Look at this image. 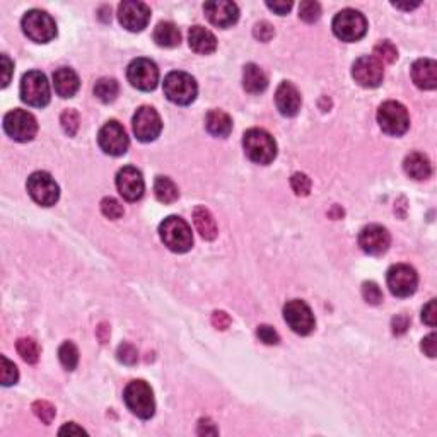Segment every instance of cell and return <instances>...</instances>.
<instances>
[{"label":"cell","mask_w":437,"mask_h":437,"mask_svg":"<svg viewBox=\"0 0 437 437\" xmlns=\"http://www.w3.org/2000/svg\"><path fill=\"white\" fill-rule=\"evenodd\" d=\"M159 236L166 246L175 253H186L193 246V235H191L190 225L178 216H169L161 222Z\"/></svg>","instance_id":"6da1fadb"},{"label":"cell","mask_w":437,"mask_h":437,"mask_svg":"<svg viewBox=\"0 0 437 437\" xmlns=\"http://www.w3.org/2000/svg\"><path fill=\"white\" fill-rule=\"evenodd\" d=\"M246 156L256 164H270L277 157V144L269 132L262 128H250L243 137Z\"/></svg>","instance_id":"7a4b0ae2"},{"label":"cell","mask_w":437,"mask_h":437,"mask_svg":"<svg viewBox=\"0 0 437 437\" xmlns=\"http://www.w3.org/2000/svg\"><path fill=\"white\" fill-rule=\"evenodd\" d=\"M123 400H125L128 410L142 420L150 419L154 412H156L152 388L145 381H142V379L127 384L125 391H123Z\"/></svg>","instance_id":"3957f363"},{"label":"cell","mask_w":437,"mask_h":437,"mask_svg":"<svg viewBox=\"0 0 437 437\" xmlns=\"http://www.w3.org/2000/svg\"><path fill=\"white\" fill-rule=\"evenodd\" d=\"M198 86L195 79L186 72H169L164 79V94L171 103L182 104H191L197 97Z\"/></svg>","instance_id":"277c9868"},{"label":"cell","mask_w":437,"mask_h":437,"mask_svg":"<svg viewBox=\"0 0 437 437\" xmlns=\"http://www.w3.org/2000/svg\"><path fill=\"white\" fill-rule=\"evenodd\" d=\"M331 28H333L335 36L338 40L352 43V41H359L360 38L365 36V33H367V21H365V17L359 10L344 9L335 16Z\"/></svg>","instance_id":"5b68a950"},{"label":"cell","mask_w":437,"mask_h":437,"mask_svg":"<svg viewBox=\"0 0 437 437\" xmlns=\"http://www.w3.org/2000/svg\"><path fill=\"white\" fill-rule=\"evenodd\" d=\"M50 84L47 81V75L40 70L22 75L21 81V100L26 104L35 108H43L50 103Z\"/></svg>","instance_id":"8992f818"},{"label":"cell","mask_w":437,"mask_h":437,"mask_svg":"<svg viewBox=\"0 0 437 437\" xmlns=\"http://www.w3.org/2000/svg\"><path fill=\"white\" fill-rule=\"evenodd\" d=\"M22 31L31 41L36 43H48L56 36V24L50 14L43 10L33 9L22 17Z\"/></svg>","instance_id":"52a82bcc"},{"label":"cell","mask_w":437,"mask_h":437,"mask_svg":"<svg viewBox=\"0 0 437 437\" xmlns=\"http://www.w3.org/2000/svg\"><path fill=\"white\" fill-rule=\"evenodd\" d=\"M378 123L384 134L400 137L410 127L408 111L398 101H386L378 109Z\"/></svg>","instance_id":"ba28073f"},{"label":"cell","mask_w":437,"mask_h":437,"mask_svg":"<svg viewBox=\"0 0 437 437\" xmlns=\"http://www.w3.org/2000/svg\"><path fill=\"white\" fill-rule=\"evenodd\" d=\"M3 130L16 142H29L38 132L36 118L24 109H13L3 116Z\"/></svg>","instance_id":"9c48e42d"},{"label":"cell","mask_w":437,"mask_h":437,"mask_svg":"<svg viewBox=\"0 0 437 437\" xmlns=\"http://www.w3.org/2000/svg\"><path fill=\"white\" fill-rule=\"evenodd\" d=\"M26 188H28V193L31 195L33 200L43 207L55 205L60 198L58 184L55 183V180L51 178L50 173L47 171L33 173L28 178Z\"/></svg>","instance_id":"30bf717a"},{"label":"cell","mask_w":437,"mask_h":437,"mask_svg":"<svg viewBox=\"0 0 437 437\" xmlns=\"http://www.w3.org/2000/svg\"><path fill=\"white\" fill-rule=\"evenodd\" d=\"M127 77L134 88L141 91H154L159 82V69L149 58H135L128 65Z\"/></svg>","instance_id":"8fae6325"},{"label":"cell","mask_w":437,"mask_h":437,"mask_svg":"<svg viewBox=\"0 0 437 437\" xmlns=\"http://www.w3.org/2000/svg\"><path fill=\"white\" fill-rule=\"evenodd\" d=\"M388 287L393 296L397 297H408L417 291L419 285V275L410 265L405 263H398L388 270L386 275Z\"/></svg>","instance_id":"7c38bea8"},{"label":"cell","mask_w":437,"mask_h":437,"mask_svg":"<svg viewBox=\"0 0 437 437\" xmlns=\"http://www.w3.org/2000/svg\"><path fill=\"white\" fill-rule=\"evenodd\" d=\"M97 144L104 154L118 157L127 152L130 141H128L125 128L120 125L116 120H111V122L104 123V127L97 134Z\"/></svg>","instance_id":"4fadbf2b"},{"label":"cell","mask_w":437,"mask_h":437,"mask_svg":"<svg viewBox=\"0 0 437 437\" xmlns=\"http://www.w3.org/2000/svg\"><path fill=\"white\" fill-rule=\"evenodd\" d=\"M352 77L356 79L357 84L363 86V88L367 89L378 88V86H381L384 79L383 63L372 55L360 56V58H357L352 65Z\"/></svg>","instance_id":"5bb4252c"},{"label":"cell","mask_w":437,"mask_h":437,"mask_svg":"<svg viewBox=\"0 0 437 437\" xmlns=\"http://www.w3.org/2000/svg\"><path fill=\"white\" fill-rule=\"evenodd\" d=\"M284 318L287 325L291 326V330L297 335H310L316 326L311 308L299 299H292L285 304Z\"/></svg>","instance_id":"9a60e30c"},{"label":"cell","mask_w":437,"mask_h":437,"mask_svg":"<svg viewBox=\"0 0 437 437\" xmlns=\"http://www.w3.org/2000/svg\"><path fill=\"white\" fill-rule=\"evenodd\" d=\"M134 134L141 142H152L163 130L159 113L150 106H142L134 115Z\"/></svg>","instance_id":"2e32d148"},{"label":"cell","mask_w":437,"mask_h":437,"mask_svg":"<svg viewBox=\"0 0 437 437\" xmlns=\"http://www.w3.org/2000/svg\"><path fill=\"white\" fill-rule=\"evenodd\" d=\"M118 21L123 28L132 33H138L147 28L150 21V9L144 2L127 0L118 6Z\"/></svg>","instance_id":"e0dca14e"},{"label":"cell","mask_w":437,"mask_h":437,"mask_svg":"<svg viewBox=\"0 0 437 437\" xmlns=\"http://www.w3.org/2000/svg\"><path fill=\"white\" fill-rule=\"evenodd\" d=\"M116 188H118L120 195L127 202L141 200L145 190L142 173L137 168H134V166H125L116 175Z\"/></svg>","instance_id":"ac0fdd59"},{"label":"cell","mask_w":437,"mask_h":437,"mask_svg":"<svg viewBox=\"0 0 437 437\" xmlns=\"http://www.w3.org/2000/svg\"><path fill=\"white\" fill-rule=\"evenodd\" d=\"M391 244V236L383 225L369 224L360 231L359 235V246L363 248L364 253L379 256L386 253Z\"/></svg>","instance_id":"d6986e66"},{"label":"cell","mask_w":437,"mask_h":437,"mask_svg":"<svg viewBox=\"0 0 437 437\" xmlns=\"http://www.w3.org/2000/svg\"><path fill=\"white\" fill-rule=\"evenodd\" d=\"M203 10H205L209 21L218 28H229V26L236 24L237 19H239V9H237L235 2H229V0L207 2L203 6Z\"/></svg>","instance_id":"ffe728a7"},{"label":"cell","mask_w":437,"mask_h":437,"mask_svg":"<svg viewBox=\"0 0 437 437\" xmlns=\"http://www.w3.org/2000/svg\"><path fill=\"white\" fill-rule=\"evenodd\" d=\"M301 94L292 82L284 81L275 93V104L284 116H296L301 109Z\"/></svg>","instance_id":"44dd1931"},{"label":"cell","mask_w":437,"mask_h":437,"mask_svg":"<svg viewBox=\"0 0 437 437\" xmlns=\"http://www.w3.org/2000/svg\"><path fill=\"white\" fill-rule=\"evenodd\" d=\"M412 79L417 88L432 91L437 88V63L436 60L420 58L412 65Z\"/></svg>","instance_id":"7402d4cb"},{"label":"cell","mask_w":437,"mask_h":437,"mask_svg":"<svg viewBox=\"0 0 437 437\" xmlns=\"http://www.w3.org/2000/svg\"><path fill=\"white\" fill-rule=\"evenodd\" d=\"M188 43L193 51L200 55H210L216 51L217 48V40L214 36L212 31L202 28V26H193L188 33Z\"/></svg>","instance_id":"603a6c76"},{"label":"cell","mask_w":437,"mask_h":437,"mask_svg":"<svg viewBox=\"0 0 437 437\" xmlns=\"http://www.w3.org/2000/svg\"><path fill=\"white\" fill-rule=\"evenodd\" d=\"M54 86L60 97H72L81 88V81H79V75L72 69L60 67L54 74Z\"/></svg>","instance_id":"cb8c5ba5"},{"label":"cell","mask_w":437,"mask_h":437,"mask_svg":"<svg viewBox=\"0 0 437 437\" xmlns=\"http://www.w3.org/2000/svg\"><path fill=\"white\" fill-rule=\"evenodd\" d=\"M403 169L413 180H427L432 173V166L429 157L422 152H412L403 161Z\"/></svg>","instance_id":"d4e9b609"},{"label":"cell","mask_w":437,"mask_h":437,"mask_svg":"<svg viewBox=\"0 0 437 437\" xmlns=\"http://www.w3.org/2000/svg\"><path fill=\"white\" fill-rule=\"evenodd\" d=\"M205 127L214 137H228L232 132V120L222 109H210L205 116Z\"/></svg>","instance_id":"484cf974"},{"label":"cell","mask_w":437,"mask_h":437,"mask_svg":"<svg viewBox=\"0 0 437 437\" xmlns=\"http://www.w3.org/2000/svg\"><path fill=\"white\" fill-rule=\"evenodd\" d=\"M269 86L267 74L255 63H248L243 70V88L250 94L263 93Z\"/></svg>","instance_id":"4316f807"},{"label":"cell","mask_w":437,"mask_h":437,"mask_svg":"<svg viewBox=\"0 0 437 437\" xmlns=\"http://www.w3.org/2000/svg\"><path fill=\"white\" fill-rule=\"evenodd\" d=\"M193 222H195V228H197V231L200 232V236L203 237V239H207V241L216 239L218 229L216 224V218H214L209 209H205V207H197V209L193 210Z\"/></svg>","instance_id":"83f0119b"},{"label":"cell","mask_w":437,"mask_h":437,"mask_svg":"<svg viewBox=\"0 0 437 437\" xmlns=\"http://www.w3.org/2000/svg\"><path fill=\"white\" fill-rule=\"evenodd\" d=\"M154 41L163 48H175L182 43V33L173 22H159L154 29Z\"/></svg>","instance_id":"f1b7e54d"},{"label":"cell","mask_w":437,"mask_h":437,"mask_svg":"<svg viewBox=\"0 0 437 437\" xmlns=\"http://www.w3.org/2000/svg\"><path fill=\"white\" fill-rule=\"evenodd\" d=\"M154 193H156L157 200L163 203H173L180 197L178 186L168 176H157L154 182Z\"/></svg>","instance_id":"f546056e"},{"label":"cell","mask_w":437,"mask_h":437,"mask_svg":"<svg viewBox=\"0 0 437 437\" xmlns=\"http://www.w3.org/2000/svg\"><path fill=\"white\" fill-rule=\"evenodd\" d=\"M120 93V86L115 79H100L94 86V96L101 101V103H111L116 100Z\"/></svg>","instance_id":"4dcf8cb0"},{"label":"cell","mask_w":437,"mask_h":437,"mask_svg":"<svg viewBox=\"0 0 437 437\" xmlns=\"http://www.w3.org/2000/svg\"><path fill=\"white\" fill-rule=\"evenodd\" d=\"M17 352L28 364H36L40 359V345L33 338H19L17 340Z\"/></svg>","instance_id":"1f68e13d"},{"label":"cell","mask_w":437,"mask_h":437,"mask_svg":"<svg viewBox=\"0 0 437 437\" xmlns=\"http://www.w3.org/2000/svg\"><path fill=\"white\" fill-rule=\"evenodd\" d=\"M58 359L67 371H74L79 364V350L72 342H63L58 349Z\"/></svg>","instance_id":"d6a6232c"},{"label":"cell","mask_w":437,"mask_h":437,"mask_svg":"<svg viewBox=\"0 0 437 437\" xmlns=\"http://www.w3.org/2000/svg\"><path fill=\"white\" fill-rule=\"evenodd\" d=\"M372 56H376V58H378L381 63L383 62L384 63H393L395 60L398 58V50L390 40H384V41H379V43L376 45L374 55Z\"/></svg>","instance_id":"836d02e7"},{"label":"cell","mask_w":437,"mask_h":437,"mask_svg":"<svg viewBox=\"0 0 437 437\" xmlns=\"http://www.w3.org/2000/svg\"><path fill=\"white\" fill-rule=\"evenodd\" d=\"M299 17L304 22H316L321 17V6L318 2H312V0H306V2H301L299 7Z\"/></svg>","instance_id":"e575fe53"},{"label":"cell","mask_w":437,"mask_h":437,"mask_svg":"<svg viewBox=\"0 0 437 437\" xmlns=\"http://www.w3.org/2000/svg\"><path fill=\"white\" fill-rule=\"evenodd\" d=\"M60 123H62L63 132H65L69 137H74L79 130V113L75 109H65L60 116Z\"/></svg>","instance_id":"d590c367"},{"label":"cell","mask_w":437,"mask_h":437,"mask_svg":"<svg viewBox=\"0 0 437 437\" xmlns=\"http://www.w3.org/2000/svg\"><path fill=\"white\" fill-rule=\"evenodd\" d=\"M33 412H35V415L38 417V419H40L41 422H43V424H47V425L51 424V422H54V419H55V415H56L55 406L51 405V403L43 402V400L33 403Z\"/></svg>","instance_id":"8d00e7d4"},{"label":"cell","mask_w":437,"mask_h":437,"mask_svg":"<svg viewBox=\"0 0 437 437\" xmlns=\"http://www.w3.org/2000/svg\"><path fill=\"white\" fill-rule=\"evenodd\" d=\"M291 186L294 193L299 197H308L311 191V180L304 173H294L291 176Z\"/></svg>","instance_id":"74e56055"},{"label":"cell","mask_w":437,"mask_h":437,"mask_svg":"<svg viewBox=\"0 0 437 437\" xmlns=\"http://www.w3.org/2000/svg\"><path fill=\"white\" fill-rule=\"evenodd\" d=\"M363 297L367 304L378 306L383 303V292L376 282H364L363 284Z\"/></svg>","instance_id":"f35d334b"},{"label":"cell","mask_w":437,"mask_h":437,"mask_svg":"<svg viewBox=\"0 0 437 437\" xmlns=\"http://www.w3.org/2000/svg\"><path fill=\"white\" fill-rule=\"evenodd\" d=\"M101 212H103V216H106L108 218L116 221V218L123 217L125 210H123L122 203H120L118 200H115V198H111V197H106V198H103V202H101Z\"/></svg>","instance_id":"ab89813d"},{"label":"cell","mask_w":437,"mask_h":437,"mask_svg":"<svg viewBox=\"0 0 437 437\" xmlns=\"http://www.w3.org/2000/svg\"><path fill=\"white\" fill-rule=\"evenodd\" d=\"M2 384L3 386H13V384L17 383L19 379V372L16 364L10 363L6 356H2Z\"/></svg>","instance_id":"60d3db41"},{"label":"cell","mask_w":437,"mask_h":437,"mask_svg":"<svg viewBox=\"0 0 437 437\" xmlns=\"http://www.w3.org/2000/svg\"><path fill=\"white\" fill-rule=\"evenodd\" d=\"M116 359L125 365H134L138 360V352L132 344H122L116 350Z\"/></svg>","instance_id":"b9f144b4"},{"label":"cell","mask_w":437,"mask_h":437,"mask_svg":"<svg viewBox=\"0 0 437 437\" xmlns=\"http://www.w3.org/2000/svg\"><path fill=\"white\" fill-rule=\"evenodd\" d=\"M256 335H258V338L265 345H277L278 342H280V337H278L277 331H275L273 328L269 326V325L258 326V330H256Z\"/></svg>","instance_id":"7bdbcfd3"},{"label":"cell","mask_w":437,"mask_h":437,"mask_svg":"<svg viewBox=\"0 0 437 437\" xmlns=\"http://www.w3.org/2000/svg\"><path fill=\"white\" fill-rule=\"evenodd\" d=\"M253 35H255L256 40H260V41H263V43H265V41L272 40L273 35H275V29H273V26L270 24V22L262 21L255 26Z\"/></svg>","instance_id":"ee69618b"},{"label":"cell","mask_w":437,"mask_h":437,"mask_svg":"<svg viewBox=\"0 0 437 437\" xmlns=\"http://www.w3.org/2000/svg\"><path fill=\"white\" fill-rule=\"evenodd\" d=\"M422 319H424L425 325L436 326L437 325V308H436V299H431L422 310Z\"/></svg>","instance_id":"f6af8a7d"},{"label":"cell","mask_w":437,"mask_h":437,"mask_svg":"<svg viewBox=\"0 0 437 437\" xmlns=\"http://www.w3.org/2000/svg\"><path fill=\"white\" fill-rule=\"evenodd\" d=\"M391 328H393V333L400 337V335L406 333V330L410 328V318L406 315H397L391 319Z\"/></svg>","instance_id":"bcb514c9"},{"label":"cell","mask_w":437,"mask_h":437,"mask_svg":"<svg viewBox=\"0 0 437 437\" xmlns=\"http://www.w3.org/2000/svg\"><path fill=\"white\" fill-rule=\"evenodd\" d=\"M0 60H2V88H7L13 79V72H14V63L10 62V58L6 54L0 55Z\"/></svg>","instance_id":"7dc6e473"},{"label":"cell","mask_w":437,"mask_h":437,"mask_svg":"<svg viewBox=\"0 0 437 437\" xmlns=\"http://www.w3.org/2000/svg\"><path fill=\"white\" fill-rule=\"evenodd\" d=\"M420 347H422V350H424L425 356H429V357H432V359H434L436 353H437V335L436 333L427 335V337L422 340Z\"/></svg>","instance_id":"c3c4849f"},{"label":"cell","mask_w":437,"mask_h":437,"mask_svg":"<svg viewBox=\"0 0 437 437\" xmlns=\"http://www.w3.org/2000/svg\"><path fill=\"white\" fill-rule=\"evenodd\" d=\"M212 325L217 330H228L229 325H231V318H229V315L225 311H214Z\"/></svg>","instance_id":"681fc988"},{"label":"cell","mask_w":437,"mask_h":437,"mask_svg":"<svg viewBox=\"0 0 437 437\" xmlns=\"http://www.w3.org/2000/svg\"><path fill=\"white\" fill-rule=\"evenodd\" d=\"M267 7H269V9H272L273 13H277L278 16H285V14L289 13V10L292 9V2H287V0H284V2H267Z\"/></svg>","instance_id":"f907efd6"},{"label":"cell","mask_w":437,"mask_h":437,"mask_svg":"<svg viewBox=\"0 0 437 437\" xmlns=\"http://www.w3.org/2000/svg\"><path fill=\"white\" fill-rule=\"evenodd\" d=\"M58 434H60V436H65V434H69V436H74V434L82 436V434H86V431H84V429H82V427H79L77 424H74V422H70V424L63 425V427L60 429Z\"/></svg>","instance_id":"816d5d0a"},{"label":"cell","mask_w":437,"mask_h":437,"mask_svg":"<svg viewBox=\"0 0 437 437\" xmlns=\"http://www.w3.org/2000/svg\"><path fill=\"white\" fill-rule=\"evenodd\" d=\"M198 434H217V429L214 427V424L210 420H200V429H198Z\"/></svg>","instance_id":"f5cc1de1"},{"label":"cell","mask_w":437,"mask_h":437,"mask_svg":"<svg viewBox=\"0 0 437 437\" xmlns=\"http://www.w3.org/2000/svg\"><path fill=\"white\" fill-rule=\"evenodd\" d=\"M97 337H100V340L103 342V344H106V340L109 337V328L104 325V323L100 328H97Z\"/></svg>","instance_id":"db71d44e"},{"label":"cell","mask_w":437,"mask_h":437,"mask_svg":"<svg viewBox=\"0 0 437 437\" xmlns=\"http://www.w3.org/2000/svg\"><path fill=\"white\" fill-rule=\"evenodd\" d=\"M395 7H397V9H405V10H412V9H415V7H419L420 6V2H415V3H398V2H395L393 3Z\"/></svg>","instance_id":"11a10c76"}]
</instances>
